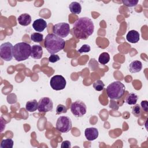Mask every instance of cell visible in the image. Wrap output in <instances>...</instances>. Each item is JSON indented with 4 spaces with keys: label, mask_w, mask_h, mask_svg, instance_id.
<instances>
[{
    "label": "cell",
    "mask_w": 148,
    "mask_h": 148,
    "mask_svg": "<svg viewBox=\"0 0 148 148\" xmlns=\"http://www.w3.org/2000/svg\"><path fill=\"white\" fill-rule=\"evenodd\" d=\"M13 45L9 42H5L0 46V57L1 58L6 61H9L13 58Z\"/></svg>",
    "instance_id": "7"
},
{
    "label": "cell",
    "mask_w": 148,
    "mask_h": 148,
    "mask_svg": "<svg viewBox=\"0 0 148 148\" xmlns=\"http://www.w3.org/2000/svg\"><path fill=\"white\" fill-rule=\"evenodd\" d=\"M71 12L75 14H79L82 11L81 5L77 2H72L69 5Z\"/></svg>",
    "instance_id": "17"
},
{
    "label": "cell",
    "mask_w": 148,
    "mask_h": 148,
    "mask_svg": "<svg viewBox=\"0 0 148 148\" xmlns=\"http://www.w3.org/2000/svg\"><path fill=\"white\" fill-rule=\"evenodd\" d=\"M67 112V108L65 106L62 104H59L56 108L57 114H60L62 113H65Z\"/></svg>",
    "instance_id": "25"
},
{
    "label": "cell",
    "mask_w": 148,
    "mask_h": 148,
    "mask_svg": "<svg viewBox=\"0 0 148 148\" xmlns=\"http://www.w3.org/2000/svg\"><path fill=\"white\" fill-rule=\"evenodd\" d=\"M140 106L142 109L143 110V111L147 112L148 110V105H147V101H142L140 103Z\"/></svg>",
    "instance_id": "29"
},
{
    "label": "cell",
    "mask_w": 148,
    "mask_h": 148,
    "mask_svg": "<svg viewBox=\"0 0 148 148\" xmlns=\"http://www.w3.org/2000/svg\"><path fill=\"white\" fill-rule=\"evenodd\" d=\"M61 148H70V147H71V143L68 140L63 141L61 143Z\"/></svg>",
    "instance_id": "30"
},
{
    "label": "cell",
    "mask_w": 148,
    "mask_h": 148,
    "mask_svg": "<svg viewBox=\"0 0 148 148\" xmlns=\"http://www.w3.org/2000/svg\"><path fill=\"white\" fill-rule=\"evenodd\" d=\"M65 40L54 34H49L45 39V47L51 54H54L64 49Z\"/></svg>",
    "instance_id": "2"
},
{
    "label": "cell",
    "mask_w": 148,
    "mask_h": 148,
    "mask_svg": "<svg viewBox=\"0 0 148 148\" xmlns=\"http://www.w3.org/2000/svg\"><path fill=\"white\" fill-rule=\"evenodd\" d=\"M91 50L90 46L88 45L85 44L83 45L79 50L78 51L79 53H87V52H89Z\"/></svg>",
    "instance_id": "27"
},
{
    "label": "cell",
    "mask_w": 148,
    "mask_h": 148,
    "mask_svg": "<svg viewBox=\"0 0 148 148\" xmlns=\"http://www.w3.org/2000/svg\"><path fill=\"white\" fill-rule=\"evenodd\" d=\"M54 34L60 37H66L70 32L69 25L66 23H59L55 24L53 27Z\"/></svg>",
    "instance_id": "8"
},
{
    "label": "cell",
    "mask_w": 148,
    "mask_h": 148,
    "mask_svg": "<svg viewBox=\"0 0 148 148\" xmlns=\"http://www.w3.org/2000/svg\"><path fill=\"white\" fill-rule=\"evenodd\" d=\"M13 140L12 139L7 138L3 139L1 143V148H12L13 146Z\"/></svg>",
    "instance_id": "21"
},
{
    "label": "cell",
    "mask_w": 148,
    "mask_h": 148,
    "mask_svg": "<svg viewBox=\"0 0 148 148\" xmlns=\"http://www.w3.org/2000/svg\"><path fill=\"white\" fill-rule=\"evenodd\" d=\"M53 108L52 100L49 97H43L38 102V109L40 112H48L51 111Z\"/></svg>",
    "instance_id": "10"
},
{
    "label": "cell",
    "mask_w": 148,
    "mask_h": 148,
    "mask_svg": "<svg viewBox=\"0 0 148 148\" xmlns=\"http://www.w3.org/2000/svg\"><path fill=\"white\" fill-rule=\"evenodd\" d=\"M109 60H110V56H109V53H108L106 52L102 53L99 55V58H98L99 62L103 65H105V64H106L107 63H108Z\"/></svg>",
    "instance_id": "20"
},
{
    "label": "cell",
    "mask_w": 148,
    "mask_h": 148,
    "mask_svg": "<svg viewBox=\"0 0 148 148\" xmlns=\"http://www.w3.org/2000/svg\"><path fill=\"white\" fill-rule=\"evenodd\" d=\"M138 95L133 92L128 94L127 95L126 99H125V102L128 105H135L136 103V102L138 101Z\"/></svg>",
    "instance_id": "19"
},
{
    "label": "cell",
    "mask_w": 148,
    "mask_h": 148,
    "mask_svg": "<svg viewBox=\"0 0 148 148\" xmlns=\"http://www.w3.org/2000/svg\"><path fill=\"white\" fill-rule=\"evenodd\" d=\"M142 64L139 60H135L131 62L129 65V71L131 73H138L141 71Z\"/></svg>",
    "instance_id": "15"
},
{
    "label": "cell",
    "mask_w": 148,
    "mask_h": 148,
    "mask_svg": "<svg viewBox=\"0 0 148 148\" xmlns=\"http://www.w3.org/2000/svg\"><path fill=\"white\" fill-rule=\"evenodd\" d=\"M140 38V35L139 32L136 30H131L128 31L126 35L127 40L132 43H136L139 42Z\"/></svg>",
    "instance_id": "14"
},
{
    "label": "cell",
    "mask_w": 148,
    "mask_h": 148,
    "mask_svg": "<svg viewBox=\"0 0 148 148\" xmlns=\"http://www.w3.org/2000/svg\"><path fill=\"white\" fill-rule=\"evenodd\" d=\"M72 31L76 38L86 40L93 34L94 25L90 18L80 17L74 23Z\"/></svg>",
    "instance_id": "1"
},
{
    "label": "cell",
    "mask_w": 148,
    "mask_h": 148,
    "mask_svg": "<svg viewBox=\"0 0 148 148\" xmlns=\"http://www.w3.org/2000/svg\"><path fill=\"white\" fill-rule=\"evenodd\" d=\"M31 39L35 42H40L43 40V34L38 32L32 33L31 35Z\"/></svg>",
    "instance_id": "22"
},
{
    "label": "cell",
    "mask_w": 148,
    "mask_h": 148,
    "mask_svg": "<svg viewBox=\"0 0 148 148\" xmlns=\"http://www.w3.org/2000/svg\"><path fill=\"white\" fill-rule=\"evenodd\" d=\"M60 60V57L57 54H51V56L49 57V62L51 63H54Z\"/></svg>",
    "instance_id": "28"
},
{
    "label": "cell",
    "mask_w": 148,
    "mask_h": 148,
    "mask_svg": "<svg viewBox=\"0 0 148 148\" xmlns=\"http://www.w3.org/2000/svg\"><path fill=\"white\" fill-rule=\"evenodd\" d=\"M98 130L94 127L87 128L84 131L85 137L89 141L95 140L98 138Z\"/></svg>",
    "instance_id": "11"
},
{
    "label": "cell",
    "mask_w": 148,
    "mask_h": 148,
    "mask_svg": "<svg viewBox=\"0 0 148 148\" xmlns=\"http://www.w3.org/2000/svg\"><path fill=\"white\" fill-rule=\"evenodd\" d=\"M50 84L53 90L59 91L65 88L66 84V82L62 76L57 75L53 76L51 78Z\"/></svg>",
    "instance_id": "9"
},
{
    "label": "cell",
    "mask_w": 148,
    "mask_h": 148,
    "mask_svg": "<svg viewBox=\"0 0 148 148\" xmlns=\"http://www.w3.org/2000/svg\"><path fill=\"white\" fill-rule=\"evenodd\" d=\"M125 90V86L120 81L113 82L106 87L107 95L112 100H117L121 98L124 94Z\"/></svg>",
    "instance_id": "4"
},
{
    "label": "cell",
    "mask_w": 148,
    "mask_h": 148,
    "mask_svg": "<svg viewBox=\"0 0 148 148\" xmlns=\"http://www.w3.org/2000/svg\"><path fill=\"white\" fill-rule=\"evenodd\" d=\"M31 46L26 42H19L13 46V56L17 61L25 60L31 56Z\"/></svg>",
    "instance_id": "3"
},
{
    "label": "cell",
    "mask_w": 148,
    "mask_h": 148,
    "mask_svg": "<svg viewBox=\"0 0 148 148\" xmlns=\"http://www.w3.org/2000/svg\"><path fill=\"white\" fill-rule=\"evenodd\" d=\"M123 3L128 7H134L138 3V1L135 0H123L122 1Z\"/></svg>",
    "instance_id": "26"
},
{
    "label": "cell",
    "mask_w": 148,
    "mask_h": 148,
    "mask_svg": "<svg viewBox=\"0 0 148 148\" xmlns=\"http://www.w3.org/2000/svg\"><path fill=\"white\" fill-rule=\"evenodd\" d=\"M105 84L101 80H97L93 83V87L96 91H101L104 88Z\"/></svg>",
    "instance_id": "23"
},
{
    "label": "cell",
    "mask_w": 148,
    "mask_h": 148,
    "mask_svg": "<svg viewBox=\"0 0 148 148\" xmlns=\"http://www.w3.org/2000/svg\"><path fill=\"white\" fill-rule=\"evenodd\" d=\"M71 111L75 117H81L86 113L87 107L83 102L77 100L71 104Z\"/></svg>",
    "instance_id": "6"
},
{
    "label": "cell",
    "mask_w": 148,
    "mask_h": 148,
    "mask_svg": "<svg viewBox=\"0 0 148 148\" xmlns=\"http://www.w3.org/2000/svg\"><path fill=\"white\" fill-rule=\"evenodd\" d=\"M18 23L23 26H27L31 22V17L27 13H23L17 18Z\"/></svg>",
    "instance_id": "16"
},
{
    "label": "cell",
    "mask_w": 148,
    "mask_h": 148,
    "mask_svg": "<svg viewBox=\"0 0 148 148\" xmlns=\"http://www.w3.org/2000/svg\"><path fill=\"white\" fill-rule=\"evenodd\" d=\"M132 113L135 116V117H139L141 114V108L139 105V104H135L134 106L132 108Z\"/></svg>",
    "instance_id": "24"
},
{
    "label": "cell",
    "mask_w": 148,
    "mask_h": 148,
    "mask_svg": "<svg viewBox=\"0 0 148 148\" xmlns=\"http://www.w3.org/2000/svg\"><path fill=\"white\" fill-rule=\"evenodd\" d=\"M72 126V121L67 116H60L56 122L57 130L62 133L68 132L71 130Z\"/></svg>",
    "instance_id": "5"
},
{
    "label": "cell",
    "mask_w": 148,
    "mask_h": 148,
    "mask_svg": "<svg viewBox=\"0 0 148 148\" xmlns=\"http://www.w3.org/2000/svg\"><path fill=\"white\" fill-rule=\"evenodd\" d=\"M43 55V49L40 45H34L31 47V57L34 59H40Z\"/></svg>",
    "instance_id": "13"
},
{
    "label": "cell",
    "mask_w": 148,
    "mask_h": 148,
    "mask_svg": "<svg viewBox=\"0 0 148 148\" xmlns=\"http://www.w3.org/2000/svg\"><path fill=\"white\" fill-rule=\"evenodd\" d=\"M38 102L36 99H33L31 101H29L27 102L25 105V109L27 111L32 112L35 111L38 109Z\"/></svg>",
    "instance_id": "18"
},
{
    "label": "cell",
    "mask_w": 148,
    "mask_h": 148,
    "mask_svg": "<svg viewBox=\"0 0 148 148\" xmlns=\"http://www.w3.org/2000/svg\"><path fill=\"white\" fill-rule=\"evenodd\" d=\"M47 23L43 18H38L35 20L33 24L32 27L37 32H42L47 27Z\"/></svg>",
    "instance_id": "12"
}]
</instances>
